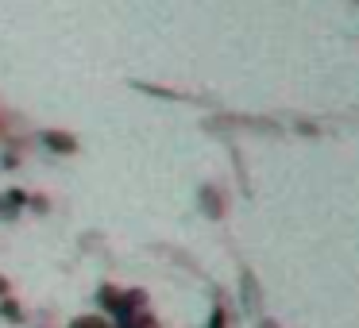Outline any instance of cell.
Listing matches in <instances>:
<instances>
[{
    "instance_id": "1",
    "label": "cell",
    "mask_w": 359,
    "mask_h": 328,
    "mask_svg": "<svg viewBox=\"0 0 359 328\" xmlns=\"http://www.w3.org/2000/svg\"><path fill=\"white\" fill-rule=\"evenodd\" d=\"M124 328H155V320L140 313V317H124Z\"/></svg>"
},
{
    "instance_id": "2",
    "label": "cell",
    "mask_w": 359,
    "mask_h": 328,
    "mask_svg": "<svg viewBox=\"0 0 359 328\" xmlns=\"http://www.w3.org/2000/svg\"><path fill=\"white\" fill-rule=\"evenodd\" d=\"M47 143H50L55 151H70V147H74V143H70V139H62V135H47Z\"/></svg>"
},
{
    "instance_id": "3",
    "label": "cell",
    "mask_w": 359,
    "mask_h": 328,
    "mask_svg": "<svg viewBox=\"0 0 359 328\" xmlns=\"http://www.w3.org/2000/svg\"><path fill=\"white\" fill-rule=\"evenodd\" d=\"M70 328H104V324H101V317H86V320H74Z\"/></svg>"
}]
</instances>
